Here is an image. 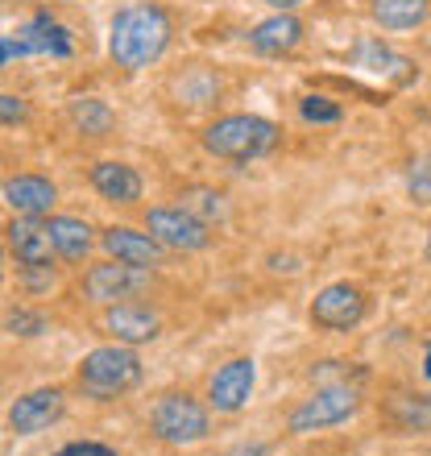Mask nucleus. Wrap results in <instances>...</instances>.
Segmentation results:
<instances>
[{
    "label": "nucleus",
    "instance_id": "1",
    "mask_svg": "<svg viewBox=\"0 0 431 456\" xmlns=\"http://www.w3.org/2000/svg\"><path fill=\"white\" fill-rule=\"evenodd\" d=\"M170 12L162 4H150V0H137V4H125L117 9L112 25H108V54L120 71H145L150 62H158L170 46Z\"/></svg>",
    "mask_w": 431,
    "mask_h": 456
},
{
    "label": "nucleus",
    "instance_id": "2",
    "mask_svg": "<svg viewBox=\"0 0 431 456\" xmlns=\"http://www.w3.org/2000/svg\"><path fill=\"white\" fill-rule=\"evenodd\" d=\"M199 142L212 158L220 162H232V167H245V162H257V158L274 154L282 133H278L274 120L257 117V112H228V117H216Z\"/></svg>",
    "mask_w": 431,
    "mask_h": 456
},
{
    "label": "nucleus",
    "instance_id": "3",
    "mask_svg": "<svg viewBox=\"0 0 431 456\" xmlns=\"http://www.w3.org/2000/svg\"><path fill=\"white\" fill-rule=\"evenodd\" d=\"M142 386V357L133 345H104L92 348L79 365H75V390L92 403H112L125 398L129 390Z\"/></svg>",
    "mask_w": 431,
    "mask_h": 456
},
{
    "label": "nucleus",
    "instance_id": "4",
    "mask_svg": "<svg viewBox=\"0 0 431 456\" xmlns=\"http://www.w3.org/2000/svg\"><path fill=\"white\" fill-rule=\"evenodd\" d=\"M207 403L191 395V390H167V395L154 398L150 407V432L170 448H191L204 444L212 436V415H207Z\"/></svg>",
    "mask_w": 431,
    "mask_h": 456
},
{
    "label": "nucleus",
    "instance_id": "5",
    "mask_svg": "<svg viewBox=\"0 0 431 456\" xmlns=\"http://www.w3.org/2000/svg\"><path fill=\"white\" fill-rule=\"evenodd\" d=\"M357 411H361L357 386H348V382L320 386V390H312V395L287 415V432L312 436V432H323V428H336V423H348Z\"/></svg>",
    "mask_w": 431,
    "mask_h": 456
},
{
    "label": "nucleus",
    "instance_id": "6",
    "mask_svg": "<svg viewBox=\"0 0 431 456\" xmlns=\"http://www.w3.org/2000/svg\"><path fill=\"white\" fill-rule=\"evenodd\" d=\"M154 287V270H142V265H129V262H108L92 265L84 274V295L100 307H112V303H133L142 299L145 290Z\"/></svg>",
    "mask_w": 431,
    "mask_h": 456
},
{
    "label": "nucleus",
    "instance_id": "7",
    "mask_svg": "<svg viewBox=\"0 0 431 456\" xmlns=\"http://www.w3.org/2000/svg\"><path fill=\"white\" fill-rule=\"evenodd\" d=\"M145 232H154L167 249L175 253H199L212 245V224L195 216L187 204H162L145 212Z\"/></svg>",
    "mask_w": 431,
    "mask_h": 456
},
{
    "label": "nucleus",
    "instance_id": "8",
    "mask_svg": "<svg viewBox=\"0 0 431 456\" xmlns=\"http://www.w3.org/2000/svg\"><path fill=\"white\" fill-rule=\"evenodd\" d=\"M71 34L62 29L50 12H34L29 21H21L17 29L4 34V67H12V59H29V54H50V59H71Z\"/></svg>",
    "mask_w": 431,
    "mask_h": 456
},
{
    "label": "nucleus",
    "instance_id": "9",
    "mask_svg": "<svg viewBox=\"0 0 431 456\" xmlns=\"http://www.w3.org/2000/svg\"><path fill=\"white\" fill-rule=\"evenodd\" d=\"M370 312V299H365V290L357 282H328L312 299V324L320 332H353V328L365 320Z\"/></svg>",
    "mask_w": 431,
    "mask_h": 456
},
{
    "label": "nucleus",
    "instance_id": "10",
    "mask_svg": "<svg viewBox=\"0 0 431 456\" xmlns=\"http://www.w3.org/2000/svg\"><path fill=\"white\" fill-rule=\"evenodd\" d=\"M253 386H257V365H253V357L224 361V365L207 378V407L220 411V415H237L253 398Z\"/></svg>",
    "mask_w": 431,
    "mask_h": 456
},
{
    "label": "nucleus",
    "instance_id": "11",
    "mask_svg": "<svg viewBox=\"0 0 431 456\" xmlns=\"http://www.w3.org/2000/svg\"><path fill=\"white\" fill-rule=\"evenodd\" d=\"M62 411H67V395H62V386H37L29 395L12 398L9 407V432L12 436H37L46 432L50 423L62 419Z\"/></svg>",
    "mask_w": 431,
    "mask_h": 456
},
{
    "label": "nucleus",
    "instance_id": "12",
    "mask_svg": "<svg viewBox=\"0 0 431 456\" xmlns=\"http://www.w3.org/2000/svg\"><path fill=\"white\" fill-rule=\"evenodd\" d=\"M100 245H104L108 257L129 262V265H142V270H158V265H167V245H162L154 232H142V228L112 224V228L100 232Z\"/></svg>",
    "mask_w": 431,
    "mask_h": 456
},
{
    "label": "nucleus",
    "instance_id": "13",
    "mask_svg": "<svg viewBox=\"0 0 431 456\" xmlns=\"http://www.w3.org/2000/svg\"><path fill=\"white\" fill-rule=\"evenodd\" d=\"M100 328H104V337H112L117 345H133V348L162 337V320H158V312H150L145 303H112V307H104V315H100Z\"/></svg>",
    "mask_w": 431,
    "mask_h": 456
},
{
    "label": "nucleus",
    "instance_id": "14",
    "mask_svg": "<svg viewBox=\"0 0 431 456\" xmlns=\"http://www.w3.org/2000/svg\"><path fill=\"white\" fill-rule=\"evenodd\" d=\"M4 245L17 257V265H46L54 253V240H50V224L42 216H12L4 228Z\"/></svg>",
    "mask_w": 431,
    "mask_h": 456
},
{
    "label": "nucleus",
    "instance_id": "15",
    "mask_svg": "<svg viewBox=\"0 0 431 456\" xmlns=\"http://www.w3.org/2000/svg\"><path fill=\"white\" fill-rule=\"evenodd\" d=\"M87 183L96 187L100 200H108V204H120V208H133L137 200H142V191H145L142 175H137L129 162H117V158H104V162H96V167L87 170Z\"/></svg>",
    "mask_w": 431,
    "mask_h": 456
},
{
    "label": "nucleus",
    "instance_id": "16",
    "mask_svg": "<svg viewBox=\"0 0 431 456\" xmlns=\"http://www.w3.org/2000/svg\"><path fill=\"white\" fill-rule=\"evenodd\" d=\"M4 204L12 216H50L59 204V187L46 175H12L4 179Z\"/></svg>",
    "mask_w": 431,
    "mask_h": 456
},
{
    "label": "nucleus",
    "instance_id": "17",
    "mask_svg": "<svg viewBox=\"0 0 431 456\" xmlns=\"http://www.w3.org/2000/svg\"><path fill=\"white\" fill-rule=\"evenodd\" d=\"M303 42V21L295 12H274L249 29V46L265 59H278V54H290V50Z\"/></svg>",
    "mask_w": 431,
    "mask_h": 456
},
{
    "label": "nucleus",
    "instance_id": "18",
    "mask_svg": "<svg viewBox=\"0 0 431 456\" xmlns=\"http://www.w3.org/2000/svg\"><path fill=\"white\" fill-rule=\"evenodd\" d=\"M382 419L403 436H431V395L398 390V395L382 398Z\"/></svg>",
    "mask_w": 431,
    "mask_h": 456
},
{
    "label": "nucleus",
    "instance_id": "19",
    "mask_svg": "<svg viewBox=\"0 0 431 456\" xmlns=\"http://www.w3.org/2000/svg\"><path fill=\"white\" fill-rule=\"evenodd\" d=\"M370 17L386 34H407L431 21V0H370Z\"/></svg>",
    "mask_w": 431,
    "mask_h": 456
},
{
    "label": "nucleus",
    "instance_id": "20",
    "mask_svg": "<svg viewBox=\"0 0 431 456\" xmlns=\"http://www.w3.org/2000/svg\"><path fill=\"white\" fill-rule=\"evenodd\" d=\"M50 240H54V253H59L62 262H87V253L96 245L92 237V224L79 216H50Z\"/></svg>",
    "mask_w": 431,
    "mask_h": 456
},
{
    "label": "nucleus",
    "instance_id": "21",
    "mask_svg": "<svg viewBox=\"0 0 431 456\" xmlns=\"http://www.w3.org/2000/svg\"><path fill=\"white\" fill-rule=\"evenodd\" d=\"M357 67H365V71H373V75H386V79H394V84H407L411 75H415V62L394 54V50L382 46V42H361Z\"/></svg>",
    "mask_w": 431,
    "mask_h": 456
},
{
    "label": "nucleus",
    "instance_id": "22",
    "mask_svg": "<svg viewBox=\"0 0 431 456\" xmlns=\"http://www.w3.org/2000/svg\"><path fill=\"white\" fill-rule=\"evenodd\" d=\"M67 117H71V125H75L79 133H84V137H108V133H112V125H117L112 109H108L104 100H96V96H79V100H71Z\"/></svg>",
    "mask_w": 431,
    "mask_h": 456
},
{
    "label": "nucleus",
    "instance_id": "23",
    "mask_svg": "<svg viewBox=\"0 0 431 456\" xmlns=\"http://www.w3.org/2000/svg\"><path fill=\"white\" fill-rule=\"evenodd\" d=\"M299 117L307 120V125H336V120L345 117V109L328 96H303L299 100Z\"/></svg>",
    "mask_w": 431,
    "mask_h": 456
},
{
    "label": "nucleus",
    "instance_id": "24",
    "mask_svg": "<svg viewBox=\"0 0 431 456\" xmlns=\"http://www.w3.org/2000/svg\"><path fill=\"white\" fill-rule=\"evenodd\" d=\"M59 282V274H54V265H21V274H17V287L25 290V295H46L50 287Z\"/></svg>",
    "mask_w": 431,
    "mask_h": 456
},
{
    "label": "nucleus",
    "instance_id": "25",
    "mask_svg": "<svg viewBox=\"0 0 431 456\" xmlns=\"http://www.w3.org/2000/svg\"><path fill=\"white\" fill-rule=\"evenodd\" d=\"M4 328H9L12 337H42L46 332V320L37 312H25V307H17V312L4 315Z\"/></svg>",
    "mask_w": 431,
    "mask_h": 456
},
{
    "label": "nucleus",
    "instance_id": "26",
    "mask_svg": "<svg viewBox=\"0 0 431 456\" xmlns=\"http://www.w3.org/2000/svg\"><path fill=\"white\" fill-rule=\"evenodd\" d=\"M187 208H191L195 216H204L207 224H212V216H224V212H228V208H224V195H220V191H204V187H199V191H191Z\"/></svg>",
    "mask_w": 431,
    "mask_h": 456
},
{
    "label": "nucleus",
    "instance_id": "27",
    "mask_svg": "<svg viewBox=\"0 0 431 456\" xmlns=\"http://www.w3.org/2000/svg\"><path fill=\"white\" fill-rule=\"evenodd\" d=\"M411 200L415 204H431V154H423L411 167Z\"/></svg>",
    "mask_w": 431,
    "mask_h": 456
},
{
    "label": "nucleus",
    "instance_id": "28",
    "mask_svg": "<svg viewBox=\"0 0 431 456\" xmlns=\"http://www.w3.org/2000/svg\"><path fill=\"white\" fill-rule=\"evenodd\" d=\"M54 456H120V452L100 444V440H71V444H62Z\"/></svg>",
    "mask_w": 431,
    "mask_h": 456
},
{
    "label": "nucleus",
    "instance_id": "29",
    "mask_svg": "<svg viewBox=\"0 0 431 456\" xmlns=\"http://www.w3.org/2000/svg\"><path fill=\"white\" fill-rule=\"evenodd\" d=\"M0 117H4V125H17V120H25V100L12 96V92H4V96H0Z\"/></svg>",
    "mask_w": 431,
    "mask_h": 456
},
{
    "label": "nucleus",
    "instance_id": "30",
    "mask_svg": "<svg viewBox=\"0 0 431 456\" xmlns=\"http://www.w3.org/2000/svg\"><path fill=\"white\" fill-rule=\"evenodd\" d=\"M220 456H265V448L262 444H240V448H228V452H220Z\"/></svg>",
    "mask_w": 431,
    "mask_h": 456
},
{
    "label": "nucleus",
    "instance_id": "31",
    "mask_svg": "<svg viewBox=\"0 0 431 456\" xmlns=\"http://www.w3.org/2000/svg\"><path fill=\"white\" fill-rule=\"evenodd\" d=\"M262 4H270L274 12H295L303 4V0H262Z\"/></svg>",
    "mask_w": 431,
    "mask_h": 456
},
{
    "label": "nucleus",
    "instance_id": "32",
    "mask_svg": "<svg viewBox=\"0 0 431 456\" xmlns=\"http://www.w3.org/2000/svg\"><path fill=\"white\" fill-rule=\"evenodd\" d=\"M423 373H427V378H431V348H427V370H423Z\"/></svg>",
    "mask_w": 431,
    "mask_h": 456
},
{
    "label": "nucleus",
    "instance_id": "33",
    "mask_svg": "<svg viewBox=\"0 0 431 456\" xmlns=\"http://www.w3.org/2000/svg\"><path fill=\"white\" fill-rule=\"evenodd\" d=\"M427 265H431V237H427Z\"/></svg>",
    "mask_w": 431,
    "mask_h": 456
}]
</instances>
